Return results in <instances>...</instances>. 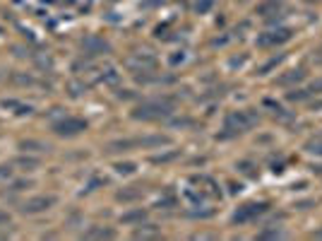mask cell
Instances as JSON below:
<instances>
[{
  "mask_svg": "<svg viewBox=\"0 0 322 241\" xmlns=\"http://www.w3.org/2000/svg\"><path fill=\"white\" fill-rule=\"evenodd\" d=\"M173 99L164 96V99H149V102H144L140 104L137 109L133 111L135 118H142V120H157V118H164L168 113L173 111Z\"/></svg>",
  "mask_w": 322,
  "mask_h": 241,
  "instance_id": "cell-1",
  "label": "cell"
},
{
  "mask_svg": "<svg viewBox=\"0 0 322 241\" xmlns=\"http://www.w3.org/2000/svg\"><path fill=\"white\" fill-rule=\"evenodd\" d=\"M257 123H260V116L255 111H250V109L248 111H233V113H228L224 130H226V135H236V133H248Z\"/></svg>",
  "mask_w": 322,
  "mask_h": 241,
  "instance_id": "cell-2",
  "label": "cell"
},
{
  "mask_svg": "<svg viewBox=\"0 0 322 241\" xmlns=\"http://www.w3.org/2000/svg\"><path fill=\"white\" fill-rule=\"evenodd\" d=\"M125 68L130 72H154L157 70V58L152 53H130L125 58Z\"/></svg>",
  "mask_w": 322,
  "mask_h": 241,
  "instance_id": "cell-3",
  "label": "cell"
},
{
  "mask_svg": "<svg viewBox=\"0 0 322 241\" xmlns=\"http://www.w3.org/2000/svg\"><path fill=\"white\" fill-rule=\"evenodd\" d=\"M291 29L289 27H276V29H269V32L260 34L257 36V46L260 48H269V46H282L291 39Z\"/></svg>",
  "mask_w": 322,
  "mask_h": 241,
  "instance_id": "cell-4",
  "label": "cell"
},
{
  "mask_svg": "<svg viewBox=\"0 0 322 241\" xmlns=\"http://www.w3.org/2000/svg\"><path fill=\"white\" fill-rule=\"evenodd\" d=\"M53 130L58 133V135L63 137H72V135H79L82 130H87V120L82 118H63V120H55L53 123Z\"/></svg>",
  "mask_w": 322,
  "mask_h": 241,
  "instance_id": "cell-5",
  "label": "cell"
},
{
  "mask_svg": "<svg viewBox=\"0 0 322 241\" xmlns=\"http://www.w3.org/2000/svg\"><path fill=\"white\" fill-rule=\"evenodd\" d=\"M265 210H267V203H245L243 208H238V212L233 215V222L236 225H245V222L255 219L257 215H262Z\"/></svg>",
  "mask_w": 322,
  "mask_h": 241,
  "instance_id": "cell-6",
  "label": "cell"
},
{
  "mask_svg": "<svg viewBox=\"0 0 322 241\" xmlns=\"http://www.w3.org/2000/svg\"><path fill=\"white\" fill-rule=\"evenodd\" d=\"M55 205V198L53 195H36V198H29V200L22 205L24 212H44V210L53 208Z\"/></svg>",
  "mask_w": 322,
  "mask_h": 241,
  "instance_id": "cell-7",
  "label": "cell"
},
{
  "mask_svg": "<svg viewBox=\"0 0 322 241\" xmlns=\"http://www.w3.org/2000/svg\"><path fill=\"white\" fill-rule=\"evenodd\" d=\"M82 48H84L89 56H94V53H103V51H109V41L99 39V36H87L84 41H82Z\"/></svg>",
  "mask_w": 322,
  "mask_h": 241,
  "instance_id": "cell-8",
  "label": "cell"
},
{
  "mask_svg": "<svg viewBox=\"0 0 322 241\" xmlns=\"http://www.w3.org/2000/svg\"><path fill=\"white\" fill-rule=\"evenodd\" d=\"M306 80V70L303 68H296V70H289L284 72L282 77H276V85H282V87H291V85H298V82Z\"/></svg>",
  "mask_w": 322,
  "mask_h": 241,
  "instance_id": "cell-9",
  "label": "cell"
},
{
  "mask_svg": "<svg viewBox=\"0 0 322 241\" xmlns=\"http://www.w3.org/2000/svg\"><path fill=\"white\" fill-rule=\"evenodd\" d=\"M282 10H284V3H282V0H265L262 5H257V15L272 19V17L279 15Z\"/></svg>",
  "mask_w": 322,
  "mask_h": 241,
  "instance_id": "cell-10",
  "label": "cell"
},
{
  "mask_svg": "<svg viewBox=\"0 0 322 241\" xmlns=\"http://www.w3.org/2000/svg\"><path fill=\"white\" fill-rule=\"evenodd\" d=\"M137 147H161V145H171L168 135H147V137H137L135 140Z\"/></svg>",
  "mask_w": 322,
  "mask_h": 241,
  "instance_id": "cell-11",
  "label": "cell"
},
{
  "mask_svg": "<svg viewBox=\"0 0 322 241\" xmlns=\"http://www.w3.org/2000/svg\"><path fill=\"white\" fill-rule=\"evenodd\" d=\"M159 227L154 225H144L142 229H135V239H152V236H159Z\"/></svg>",
  "mask_w": 322,
  "mask_h": 241,
  "instance_id": "cell-12",
  "label": "cell"
},
{
  "mask_svg": "<svg viewBox=\"0 0 322 241\" xmlns=\"http://www.w3.org/2000/svg\"><path fill=\"white\" fill-rule=\"evenodd\" d=\"M284 58H286V56H284V53H279V56H274V58H269L267 63L262 65V68H257V75H267L269 70H274V68H276V65H279V63H282Z\"/></svg>",
  "mask_w": 322,
  "mask_h": 241,
  "instance_id": "cell-13",
  "label": "cell"
},
{
  "mask_svg": "<svg viewBox=\"0 0 322 241\" xmlns=\"http://www.w3.org/2000/svg\"><path fill=\"white\" fill-rule=\"evenodd\" d=\"M286 99L289 102H306V99H310V94H308V89H293L286 94Z\"/></svg>",
  "mask_w": 322,
  "mask_h": 241,
  "instance_id": "cell-14",
  "label": "cell"
},
{
  "mask_svg": "<svg viewBox=\"0 0 322 241\" xmlns=\"http://www.w3.org/2000/svg\"><path fill=\"white\" fill-rule=\"evenodd\" d=\"M84 236H99V239H103V236H106V239H113V236H116V232H113V229H89Z\"/></svg>",
  "mask_w": 322,
  "mask_h": 241,
  "instance_id": "cell-15",
  "label": "cell"
},
{
  "mask_svg": "<svg viewBox=\"0 0 322 241\" xmlns=\"http://www.w3.org/2000/svg\"><path fill=\"white\" fill-rule=\"evenodd\" d=\"M306 150L310 154H317V157H322V140H310V143L306 145Z\"/></svg>",
  "mask_w": 322,
  "mask_h": 241,
  "instance_id": "cell-16",
  "label": "cell"
},
{
  "mask_svg": "<svg viewBox=\"0 0 322 241\" xmlns=\"http://www.w3.org/2000/svg\"><path fill=\"white\" fill-rule=\"evenodd\" d=\"M214 5V0H197L195 3V10L200 12V15H204V12H209Z\"/></svg>",
  "mask_w": 322,
  "mask_h": 241,
  "instance_id": "cell-17",
  "label": "cell"
},
{
  "mask_svg": "<svg viewBox=\"0 0 322 241\" xmlns=\"http://www.w3.org/2000/svg\"><path fill=\"white\" fill-rule=\"evenodd\" d=\"M308 94H310V96H320L322 94V77H320V80H315L313 85L308 87Z\"/></svg>",
  "mask_w": 322,
  "mask_h": 241,
  "instance_id": "cell-18",
  "label": "cell"
},
{
  "mask_svg": "<svg viewBox=\"0 0 322 241\" xmlns=\"http://www.w3.org/2000/svg\"><path fill=\"white\" fill-rule=\"evenodd\" d=\"M116 171H118V174H133V171H135V164H133V162L118 164V167H116Z\"/></svg>",
  "mask_w": 322,
  "mask_h": 241,
  "instance_id": "cell-19",
  "label": "cell"
},
{
  "mask_svg": "<svg viewBox=\"0 0 322 241\" xmlns=\"http://www.w3.org/2000/svg\"><path fill=\"white\" fill-rule=\"evenodd\" d=\"M137 219H144V212H142V210L130 212V215H123V222H137Z\"/></svg>",
  "mask_w": 322,
  "mask_h": 241,
  "instance_id": "cell-20",
  "label": "cell"
},
{
  "mask_svg": "<svg viewBox=\"0 0 322 241\" xmlns=\"http://www.w3.org/2000/svg\"><path fill=\"white\" fill-rule=\"evenodd\" d=\"M5 176H10V169L8 167H0V178H5Z\"/></svg>",
  "mask_w": 322,
  "mask_h": 241,
  "instance_id": "cell-21",
  "label": "cell"
},
{
  "mask_svg": "<svg viewBox=\"0 0 322 241\" xmlns=\"http://www.w3.org/2000/svg\"><path fill=\"white\" fill-rule=\"evenodd\" d=\"M315 236H317V239H322V229H317V232H315Z\"/></svg>",
  "mask_w": 322,
  "mask_h": 241,
  "instance_id": "cell-22",
  "label": "cell"
},
{
  "mask_svg": "<svg viewBox=\"0 0 322 241\" xmlns=\"http://www.w3.org/2000/svg\"><path fill=\"white\" fill-rule=\"evenodd\" d=\"M317 58H320V61H322V46L317 48Z\"/></svg>",
  "mask_w": 322,
  "mask_h": 241,
  "instance_id": "cell-23",
  "label": "cell"
},
{
  "mask_svg": "<svg viewBox=\"0 0 322 241\" xmlns=\"http://www.w3.org/2000/svg\"><path fill=\"white\" fill-rule=\"evenodd\" d=\"M303 3H320V0H303Z\"/></svg>",
  "mask_w": 322,
  "mask_h": 241,
  "instance_id": "cell-24",
  "label": "cell"
}]
</instances>
